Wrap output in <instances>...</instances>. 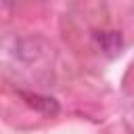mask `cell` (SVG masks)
Masks as SVG:
<instances>
[{
  "instance_id": "cell-1",
  "label": "cell",
  "mask_w": 134,
  "mask_h": 134,
  "mask_svg": "<svg viewBox=\"0 0 134 134\" xmlns=\"http://www.w3.org/2000/svg\"><path fill=\"white\" fill-rule=\"evenodd\" d=\"M19 96L25 100L27 107L40 111L42 115L46 117H52L59 113V103L52 98V96H42V94H36V92H25V90H19Z\"/></svg>"
},
{
  "instance_id": "cell-2",
  "label": "cell",
  "mask_w": 134,
  "mask_h": 134,
  "mask_svg": "<svg viewBox=\"0 0 134 134\" xmlns=\"http://www.w3.org/2000/svg\"><path fill=\"white\" fill-rule=\"evenodd\" d=\"M94 38L107 57H115L124 46V40L117 31H98V34H94Z\"/></svg>"
}]
</instances>
